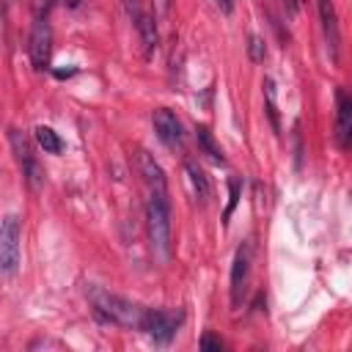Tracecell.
I'll use <instances>...</instances> for the list:
<instances>
[{
  "label": "cell",
  "mask_w": 352,
  "mask_h": 352,
  "mask_svg": "<svg viewBox=\"0 0 352 352\" xmlns=\"http://www.w3.org/2000/svg\"><path fill=\"white\" fill-rule=\"evenodd\" d=\"M201 349H204V352H220V349H223V341L214 338L212 333H206V336L201 338Z\"/></svg>",
  "instance_id": "obj_19"
},
{
  "label": "cell",
  "mask_w": 352,
  "mask_h": 352,
  "mask_svg": "<svg viewBox=\"0 0 352 352\" xmlns=\"http://www.w3.org/2000/svg\"><path fill=\"white\" fill-rule=\"evenodd\" d=\"M146 231L151 248L168 258L170 256V201L168 195H151L146 201Z\"/></svg>",
  "instance_id": "obj_2"
},
{
  "label": "cell",
  "mask_w": 352,
  "mask_h": 352,
  "mask_svg": "<svg viewBox=\"0 0 352 352\" xmlns=\"http://www.w3.org/2000/svg\"><path fill=\"white\" fill-rule=\"evenodd\" d=\"M72 74H77V69H74V66H69V69H55V77H58V80L72 77Z\"/></svg>",
  "instance_id": "obj_22"
},
{
  "label": "cell",
  "mask_w": 352,
  "mask_h": 352,
  "mask_svg": "<svg viewBox=\"0 0 352 352\" xmlns=\"http://www.w3.org/2000/svg\"><path fill=\"white\" fill-rule=\"evenodd\" d=\"M182 319H184V314L182 311H165V308H146V314H143V324H140V330L143 333H148L157 344H168L173 336H176V330H179V324H182Z\"/></svg>",
  "instance_id": "obj_3"
},
{
  "label": "cell",
  "mask_w": 352,
  "mask_h": 352,
  "mask_svg": "<svg viewBox=\"0 0 352 352\" xmlns=\"http://www.w3.org/2000/svg\"><path fill=\"white\" fill-rule=\"evenodd\" d=\"M336 143L338 148H352V91L338 88L336 91Z\"/></svg>",
  "instance_id": "obj_8"
},
{
  "label": "cell",
  "mask_w": 352,
  "mask_h": 352,
  "mask_svg": "<svg viewBox=\"0 0 352 352\" xmlns=\"http://www.w3.org/2000/svg\"><path fill=\"white\" fill-rule=\"evenodd\" d=\"M154 132H157V138L168 146V148H184V126H182V121L176 118V113H170L168 107H160V110H154Z\"/></svg>",
  "instance_id": "obj_9"
},
{
  "label": "cell",
  "mask_w": 352,
  "mask_h": 352,
  "mask_svg": "<svg viewBox=\"0 0 352 352\" xmlns=\"http://www.w3.org/2000/svg\"><path fill=\"white\" fill-rule=\"evenodd\" d=\"M85 297H88L94 314H96L102 322L140 330L146 308H140L138 302H132V300H126V297H118V294H113V292H107V289H102V286H96V283H88Z\"/></svg>",
  "instance_id": "obj_1"
},
{
  "label": "cell",
  "mask_w": 352,
  "mask_h": 352,
  "mask_svg": "<svg viewBox=\"0 0 352 352\" xmlns=\"http://www.w3.org/2000/svg\"><path fill=\"white\" fill-rule=\"evenodd\" d=\"M248 55H250V60H256V63L264 60L267 47H264V41H261L258 36H250V38H248Z\"/></svg>",
  "instance_id": "obj_18"
},
{
  "label": "cell",
  "mask_w": 352,
  "mask_h": 352,
  "mask_svg": "<svg viewBox=\"0 0 352 352\" xmlns=\"http://www.w3.org/2000/svg\"><path fill=\"white\" fill-rule=\"evenodd\" d=\"M261 88H264V107H267L270 124H272V129H275V132H280V118H278V91H275L272 77H264Z\"/></svg>",
  "instance_id": "obj_16"
},
{
  "label": "cell",
  "mask_w": 352,
  "mask_h": 352,
  "mask_svg": "<svg viewBox=\"0 0 352 352\" xmlns=\"http://www.w3.org/2000/svg\"><path fill=\"white\" fill-rule=\"evenodd\" d=\"M250 258H253V245L242 242L231 261V305L242 302V294L248 289V275H250Z\"/></svg>",
  "instance_id": "obj_7"
},
{
  "label": "cell",
  "mask_w": 352,
  "mask_h": 352,
  "mask_svg": "<svg viewBox=\"0 0 352 352\" xmlns=\"http://www.w3.org/2000/svg\"><path fill=\"white\" fill-rule=\"evenodd\" d=\"M316 11H319V19H322V30H324L327 52H330L333 60H338L341 30H338V16H336V6H333V0H316Z\"/></svg>",
  "instance_id": "obj_11"
},
{
  "label": "cell",
  "mask_w": 352,
  "mask_h": 352,
  "mask_svg": "<svg viewBox=\"0 0 352 352\" xmlns=\"http://www.w3.org/2000/svg\"><path fill=\"white\" fill-rule=\"evenodd\" d=\"M239 195H242V182L239 179H228V206L223 212V223H228V217L234 214V209L239 204Z\"/></svg>",
  "instance_id": "obj_17"
},
{
  "label": "cell",
  "mask_w": 352,
  "mask_h": 352,
  "mask_svg": "<svg viewBox=\"0 0 352 352\" xmlns=\"http://www.w3.org/2000/svg\"><path fill=\"white\" fill-rule=\"evenodd\" d=\"M50 58H52V30L47 19H36L30 28V60L36 72L50 69Z\"/></svg>",
  "instance_id": "obj_6"
},
{
  "label": "cell",
  "mask_w": 352,
  "mask_h": 352,
  "mask_svg": "<svg viewBox=\"0 0 352 352\" xmlns=\"http://www.w3.org/2000/svg\"><path fill=\"white\" fill-rule=\"evenodd\" d=\"M0 270L6 278L19 270V220L14 214H6L0 226Z\"/></svg>",
  "instance_id": "obj_5"
},
{
  "label": "cell",
  "mask_w": 352,
  "mask_h": 352,
  "mask_svg": "<svg viewBox=\"0 0 352 352\" xmlns=\"http://www.w3.org/2000/svg\"><path fill=\"white\" fill-rule=\"evenodd\" d=\"M135 28H138V33H140V41H143V47H146V52H151V50H157V41H160V33H157V22H154V16L143 11V16H140V19L135 22Z\"/></svg>",
  "instance_id": "obj_15"
},
{
  "label": "cell",
  "mask_w": 352,
  "mask_h": 352,
  "mask_svg": "<svg viewBox=\"0 0 352 352\" xmlns=\"http://www.w3.org/2000/svg\"><path fill=\"white\" fill-rule=\"evenodd\" d=\"M214 3H217V6H220V8H223V11H226V14H228V11H231V0H214Z\"/></svg>",
  "instance_id": "obj_23"
},
{
  "label": "cell",
  "mask_w": 352,
  "mask_h": 352,
  "mask_svg": "<svg viewBox=\"0 0 352 352\" xmlns=\"http://www.w3.org/2000/svg\"><path fill=\"white\" fill-rule=\"evenodd\" d=\"M135 162H138V170L143 176V182L148 184V192L151 195H168V179H165L162 165L148 151H138L135 154Z\"/></svg>",
  "instance_id": "obj_10"
},
{
  "label": "cell",
  "mask_w": 352,
  "mask_h": 352,
  "mask_svg": "<svg viewBox=\"0 0 352 352\" xmlns=\"http://www.w3.org/2000/svg\"><path fill=\"white\" fill-rule=\"evenodd\" d=\"M195 140H198V148L214 162V165H223L226 162V157H223V151H220V146L214 143V138H212V132L206 129V126H195Z\"/></svg>",
  "instance_id": "obj_14"
},
{
  "label": "cell",
  "mask_w": 352,
  "mask_h": 352,
  "mask_svg": "<svg viewBox=\"0 0 352 352\" xmlns=\"http://www.w3.org/2000/svg\"><path fill=\"white\" fill-rule=\"evenodd\" d=\"M8 143H11V151H14L16 162H19V168H22L25 182H28L33 190H38L41 182H44V170H41V165L36 162V154H33V148H30V140H28L19 129H8Z\"/></svg>",
  "instance_id": "obj_4"
},
{
  "label": "cell",
  "mask_w": 352,
  "mask_h": 352,
  "mask_svg": "<svg viewBox=\"0 0 352 352\" xmlns=\"http://www.w3.org/2000/svg\"><path fill=\"white\" fill-rule=\"evenodd\" d=\"M124 8H126V16H129L132 22H138V19L143 16V6H140V0H124Z\"/></svg>",
  "instance_id": "obj_20"
},
{
  "label": "cell",
  "mask_w": 352,
  "mask_h": 352,
  "mask_svg": "<svg viewBox=\"0 0 352 352\" xmlns=\"http://www.w3.org/2000/svg\"><path fill=\"white\" fill-rule=\"evenodd\" d=\"M33 138H36L38 148H44V154H60V151H63V140L58 138V132H55L52 126L38 124V126L33 129Z\"/></svg>",
  "instance_id": "obj_13"
},
{
  "label": "cell",
  "mask_w": 352,
  "mask_h": 352,
  "mask_svg": "<svg viewBox=\"0 0 352 352\" xmlns=\"http://www.w3.org/2000/svg\"><path fill=\"white\" fill-rule=\"evenodd\" d=\"M154 11H157V16H168V11H170V0H154Z\"/></svg>",
  "instance_id": "obj_21"
},
{
  "label": "cell",
  "mask_w": 352,
  "mask_h": 352,
  "mask_svg": "<svg viewBox=\"0 0 352 352\" xmlns=\"http://www.w3.org/2000/svg\"><path fill=\"white\" fill-rule=\"evenodd\" d=\"M184 179H187L190 192H192L195 201H206V198H209V179H206V173L198 168V162H192V160L184 162Z\"/></svg>",
  "instance_id": "obj_12"
}]
</instances>
